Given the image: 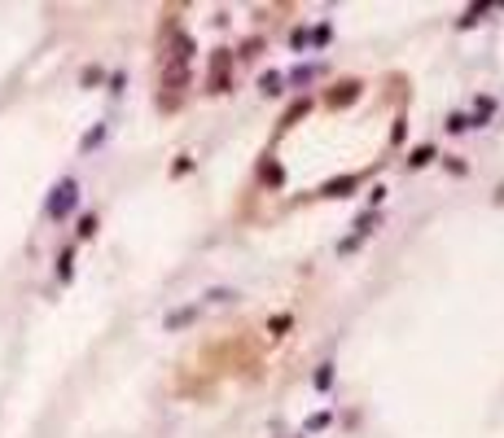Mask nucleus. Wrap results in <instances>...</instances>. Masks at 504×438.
<instances>
[{
	"label": "nucleus",
	"mask_w": 504,
	"mask_h": 438,
	"mask_svg": "<svg viewBox=\"0 0 504 438\" xmlns=\"http://www.w3.org/2000/svg\"><path fill=\"white\" fill-rule=\"evenodd\" d=\"M329 421H333L329 412H316V416H307V430H324V425H329Z\"/></svg>",
	"instance_id": "13"
},
{
	"label": "nucleus",
	"mask_w": 504,
	"mask_h": 438,
	"mask_svg": "<svg viewBox=\"0 0 504 438\" xmlns=\"http://www.w3.org/2000/svg\"><path fill=\"white\" fill-rule=\"evenodd\" d=\"M206 298H210V302H229V298H237V289H210Z\"/></svg>",
	"instance_id": "14"
},
{
	"label": "nucleus",
	"mask_w": 504,
	"mask_h": 438,
	"mask_svg": "<svg viewBox=\"0 0 504 438\" xmlns=\"http://www.w3.org/2000/svg\"><path fill=\"white\" fill-rule=\"evenodd\" d=\"M289 324H294V316H276V320L268 324V329H272V333H285V329H289Z\"/></svg>",
	"instance_id": "15"
},
{
	"label": "nucleus",
	"mask_w": 504,
	"mask_h": 438,
	"mask_svg": "<svg viewBox=\"0 0 504 438\" xmlns=\"http://www.w3.org/2000/svg\"><path fill=\"white\" fill-rule=\"evenodd\" d=\"M316 75H320V66H316V61H312V66H294V71L285 75V84H289V88H307Z\"/></svg>",
	"instance_id": "5"
},
{
	"label": "nucleus",
	"mask_w": 504,
	"mask_h": 438,
	"mask_svg": "<svg viewBox=\"0 0 504 438\" xmlns=\"http://www.w3.org/2000/svg\"><path fill=\"white\" fill-rule=\"evenodd\" d=\"M193 316H198V302L185 307V312H175V316H171V329H180V324H185V320H193Z\"/></svg>",
	"instance_id": "12"
},
{
	"label": "nucleus",
	"mask_w": 504,
	"mask_h": 438,
	"mask_svg": "<svg viewBox=\"0 0 504 438\" xmlns=\"http://www.w3.org/2000/svg\"><path fill=\"white\" fill-rule=\"evenodd\" d=\"M447 132H452V136L469 132V119H465V115H452V119H447Z\"/></svg>",
	"instance_id": "11"
},
{
	"label": "nucleus",
	"mask_w": 504,
	"mask_h": 438,
	"mask_svg": "<svg viewBox=\"0 0 504 438\" xmlns=\"http://www.w3.org/2000/svg\"><path fill=\"white\" fill-rule=\"evenodd\" d=\"M430 162H434V145H421V149L408 154V167H412V171H417V167H430Z\"/></svg>",
	"instance_id": "6"
},
{
	"label": "nucleus",
	"mask_w": 504,
	"mask_h": 438,
	"mask_svg": "<svg viewBox=\"0 0 504 438\" xmlns=\"http://www.w3.org/2000/svg\"><path fill=\"white\" fill-rule=\"evenodd\" d=\"M259 92H264V96H281L285 92V75L281 71H264V75H259Z\"/></svg>",
	"instance_id": "3"
},
{
	"label": "nucleus",
	"mask_w": 504,
	"mask_h": 438,
	"mask_svg": "<svg viewBox=\"0 0 504 438\" xmlns=\"http://www.w3.org/2000/svg\"><path fill=\"white\" fill-rule=\"evenodd\" d=\"M289 44H294V48H298V53H303V48H307V44H312V31H307V27H298V31H294V36H289Z\"/></svg>",
	"instance_id": "10"
},
{
	"label": "nucleus",
	"mask_w": 504,
	"mask_h": 438,
	"mask_svg": "<svg viewBox=\"0 0 504 438\" xmlns=\"http://www.w3.org/2000/svg\"><path fill=\"white\" fill-rule=\"evenodd\" d=\"M377 224H382V215H373V210H364V215L360 219H355L351 224V237H343V241H338V254H351V250H360V241L364 237H373V233H377Z\"/></svg>",
	"instance_id": "1"
},
{
	"label": "nucleus",
	"mask_w": 504,
	"mask_h": 438,
	"mask_svg": "<svg viewBox=\"0 0 504 438\" xmlns=\"http://www.w3.org/2000/svg\"><path fill=\"white\" fill-rule=\"evenodd\" d=\"M360 180V175H347V180H333V184H324V198H347V189Z\"/></svg>",
	"instance_id": "7"
},
{
	"label": "nucleus",
	"mask_w": 504,
	"mask_h": 438,
	"mask_svg": "<svg viewBox=\"0 0 504 438\" xmlns=\"http://www.w3.org/2000/svg\"><path fill=\"white\" fill-rule=\"evenodd\" d=\"M312 381H316V390H329V386H333V364L324 360V364L316 368V377H312Z\"/></svg>",
	"instance_id": "8"
},
{
	"label": "nucleus",
	"mask_w": 504,
	"mask_h": 438,
	"mask_svg": "<svg viewBox=\"0 0 504 438\" xmlns=\"http://www.w3.org/2000/svg\"><path fill=\"white\" fill-rule=\"evenodd\" d=\"M210 92H229V48H219L210 61Z\"/></svg>",
	"instance_id": "2"
},
{
	"label": "nucleus",
	"mask_w": 504,
	"mask_h": 438,
	"mask_svg": "<svg viewBox=\"0 0 504 438\" xmlns=\"http://www.w3.org/2000/svg\"><path fill=\"white\" fill-rule=\"evenodd\" d=\"M491 9H496V5H469V9H465V18H461V31H465V27H474L482 13H491Z\"/></svg>",
	"instance_id": "9"
},
{
	"label": "nucleus",
	"mask_w": 504,
	"mask_h": 438,
	"mask_svg": "<svg viewBox=\"0 0 504 438\" xmlns=\"http://www.w3.org/2000/svg\"><path fill=\"white\" fill-rule=\"evenodd\" d=\"M496 115V96H478L474 101V119H469V127H487V119Z\"/></svg>",
	"instance_id": "4"
}]
</instances>
